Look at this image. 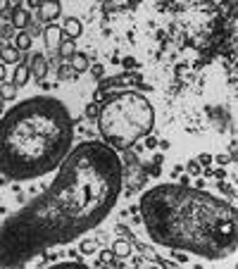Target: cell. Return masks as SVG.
Masks as SVG:
<instances>
[{
  "instance_id": "12",
  "label": "cell",
  "mask_w": 238,
  "mask_h": 269,
  "mask_svg": "<svg viewBox=\"0 0 238 269\" xmlns=\"http://www.w3.org/2000/svg\"><path fill=\"white\" fill-rule=\"evenodd\" d=\"M112 253H115V257L124 260V257H129L134 253V243L126 241V238H119V241L112 243Z\"/></svg>"
},
{
  "instance_id": "7",
  "label": "cell",
  "mask_w": 238,
  "mask_h": 269,
  "mask_svg": "<svg viewBox=\"0 0 238 269\" xmlns=\"http://www.w3.org/2000/svg\"><path fill=\"white\" fill-rule=\"evenodd\" d=\"M29 72L34 76L36 81H43L48 74V60L43 53H34V55L29 57Z\"/></svg>"
},
{
  "instance_id": "3",
  "label": "cell",
  "mask_w": 238,
  "mask_h": 269,
  "mask_svg": "<svg viewBox=\"0 0 238 269\" xmlns=\"http://www.w3.org/2000/svg\"><path fill=\"white\" fill-rule=\"evenodd\" d=\"M74 143L67 105L53 96L27 98L0 119V174L31 181L60 167Z\"/></svg>"
},
{
  "instance_id": "20",
  "label": "cell",
  "mask_w": 238,
  "mask_h": 269,
  "mask_svg": "<svg viewBox=\"0 0 238 269\" xmlns=\"http://www.w3.org/2000/svg\"><path fill=\"white\" fill-rule=\"evenodd\" d=\"M100 262L102 264H119V257H115L112 250H102V253H100Z\"/></svg>"
},
{
  "instance_id": "10",
  "label": "cell",
  "mask_w": 238,
  "mask_h": 269,
  "mask_svg": "<svg viewBox=\"0 0 238 269\" xmlns=\"http://www.w3.org/2000/svg\"><path fill=\"white\" fill-rule=\"evenodd\" d=\"M29 79H31V72H29V62H24L21 60L17 67H14V76H12V83L17 86V88H21V86H27Z\"/></svg>"
},
{
  "instance_id": "6",
  "label": "cell",
  "mask_w": 238,
  "mask_h": 269,
  "mask_svg": "<svg viewBox=\"0 0 238 269\" xmlns=\"http://www.w3.org/2000/svg\"><path fill=\"white\" fill-rule=\"evenodd\" d=\"M62 27H57V24H48L46 29H43V41H46V48L50 50V53H57V48H60L62 43Z\"/></svg>"
},
{
  "instance_id": "16",
  "label": "cell",
  "mask_w": 238,
  "mask_h": 269,
  "mask_svg": "<svg viewBox=\"0 0 238 269\" xmlns=\"http://www.w3.org/2000/svg\"><path fill=\"white\" fill-rule=\"evenodd\" d=\"M31 43H34V38H31V36L27 34V31H19V34L14 36L12 46H14L17 50H21V53H24V50H29V48H31Z\"/></svg>"
},
{
  "instance_id": "29",
  "label": "cell",
  "mask_w": 238,
  "mask_h": 269,
  "mask_svg": "<svg viewBox=\"0 0 238 269\" xmlns=\"http://www.w3.org/2000/svg\"><path fill=\"white\" fill-rule=\"evenodd\" d=\"M198 162H200V165H210L212 158H210V155H200V158H198Z\"/></svg>"
},
{
  "instance_id": "17",
  "label": "cell",
  "mask_w": 238,
  "mask_h": 269,
  "mask_svg": "<svg viewBox=\"0 0 238 269\" xmlns=\"http://www.w3.org/2000/svg\"><path fill=\"white\" fill-rule=\"evenodd\" d=\"M76 76L79 74L72 69L69 62H62L60 67H57V79H60V81H76Z\"/></svg>"
},
{
  "instance_id": "28",
  "label": "cell",
  "mask_w": 238,
  "mask_h": 269,
  "mask_svg": "<svg viewBox=\"0 0 238 269\" xmlns=\"http://www.w3.org/2000/svg\"><path fill=\"white\" fill-rule=\"evenodd\" d=\"M210 174H212V176H217L219 181H222V179L226 176V172H224V169H214V172H210Z\"/></svg>"
},
{
  "instance_id": "23",
  "label": "cell",
  "mask_w": 238,
  "mask_h": 269,
  "mask_svg": "<svg viewBox=\"0 0 238 269\" xmlns=\"http://www.w3.org/2000/svg\"><path fill=\"white\" fill-rule=\"evenodd\" d=\"M186 169H188V174H193V176H196V174H200V162H198V160H188Z\"/></svg>"
},
{
  "instance_id": "11",
  "label": "cell",
  "mask_w": 238,
  "mask_h": 269,
  "mask_svg": "<svg viewBox=\"0 0 238 269\" xmlns=\"http://www.w3.org/2000/svg\"><path fill=\"white\" fill-rule=\"evenodd\" d=\"M24 57H21V50H17L14 46H3L0 50V62L3 64H19Z\"/></svg>"
},
{
  "instance_id": "24",
  "label": "cell",
  "mask_w": 238,
  "mask_h": 269,
  "mask_svg": "<svg viewBox=\"0 0 238 269\" xmlns=\"http://www.w3.org/2000/svg\"><path fill=\"white\" fill-rule=\"evenodd\" d=\"M89 69L95 79H102V74H105V67H102V64H93V67H89Z\"/></svg>"
},
{
  "instance_id": "9",
  "label": "cell",
  "mask_w": 238,
  "mask_h": 269,
  "mask_svg": "<svg viewBox=\"0 0 238 269\" xmlns=\"http://www.w3.org/2000/svg\"><path fill=\"white\" fill-rule=\"evenodd\" d=\"M10 21H12L14 29L24 31V29L29 27V21H31V12H29V10H21V7H14L12 14H10Z\"/></svg>"
},
{
  "instance_id": "1",
  "label": "cell",
  "mask_w": 238,
  "mask_h": 269,
  "mask_svg": "<svg viewBox=\"0 0 238 269\" xmlns=\"http://www.w3.org/2000/svg\"><path fill=\"white\" fill-rule=\"evenodd\" d=\"M122 158L102 141L64 155L53 184L0 224V267H24L55 245L95 229L122 195Z\"/></svg>"
},
{
  "instance_id": "27",
  "label": "cell",
  "mask_w": 238,
  "mask_h": 269,
  "mask_svg": "<svg viewBox=\"0 0 238 269\" xmlns=\"http://www.w3.org/2000/svg\"><path fill=\"white\" fill-rule=\"evenodd\" d=\"M43 5V0H27V7L29 10H38Z\"/></svg>"
},
{
  "instance_id": "31",
  "label": "cell",
  "mask_w": 238,
  "mask_h": 269,
  "mask_svg": "<svg viewBox=\"0 0 238 269\" xmlns=\"http://www.w3.org/2000/svg\"><path fill=\"white\" fill-rule=\"evenodd\" d=\"M3 105H5V100H3V98H0V115H3Z\"/></svg>"
},
{
  "instance_id": "22",
  "label": "cell",
  "mask_w": 238,
  "mask_h": 269,
  "mask_svg": "<svg viewBox=\"0 0 238 269\" xmlns=\"http://www.w3.org/2000/svg\"><path fill=\"white\" fill-rule=\"evenodd\" d=\"M83 112H86V117H89V119H98V112H100V110H98V105H95V103H89Z\"/></svg>"
},
{
  "instance_id": "15",
  "label": "cell",
  "mask_w": 238,
  "mask_h": 269,
  "mask_svg": "<svg viewBox=\"0 0 238 269\" xmlns=\"http://www.w3.org/2000/svg\"><path fill=\"white\" fill-rule=\"evenodd\" d=\"M76 53V46H74V38H64V36H62V43H60V48H57V55L62 57V60H69V57L74 55Z\"/></svg>"
},
{
  "instance_id": "14",
  "label": "cell",
  "mask_w": 238,
  "mask_h": 269,
  "mask_svg": "<svg viewBox=\"0 0 238 269\" xmlns=\"http://www.w3.org/2000/svg\"><path fill=\"white\" fill-rule=\"evenodd\" d=\"M69 64H72V69H74L76 74H83V72L91 67L89 55H86V53H74V55L69 57Z\"/></svg>"
},
{
  "instance_id": "18",
  "label": "cell",
  "mask_w": 238,
  "mask_h": 269,
  "mask_svg": "<svg viewBox=\"0 0 238 269\" xmlns=\"http://www.w3.org/2000/svg\"><path fill=\"white\" fill-rule=\"evenodd\" d=\"M0 98L3 100H14L17 98V86L12 81H0Z\"/></svg>"
},
{
  "instance_id": "8",
  "label": "cell",
  "mask_w": 238,
  "mask_h": 269,
  "mask_svg": "<svg viewBox=\"0 0 238 269\" xmlns=\"http://www.w3.org/2000/svg\"><path fill=\"white\" fill-rule=\"evenodd\" d=\"M62 14V5L57 0H43V5L38 7V21H55Z\"/></svg>"
},
{
  "instance_id": "19",
  "label": "cell",
  "mask_w": 238,
  "mask_h": 269,
  "mask_svg": "<svg viewBox=\"0 0 238 269\" xmlns=\"http://www.w3.org/2000/svg\"><path fill=\"white\" fill-rule=\"evenodd\" d=\"M115 231H117L119 236H122V238H126V241H131V243L136 241V236L131 234V229H129V227H124V224H117V227H115Z\"/></svg>"
},
{
  "instance_id": "26",
  "label": "cell",
  "mask_w": 238,
  "mask_h": 269,
  "mask_svg": "<svg viewBox=\"0 0 238 269\" xmlns=\"http://www.w3.org/2000/svg\"><path fill=\"white\" fill-rule=\"evenodd\" d=\"M214 160H217L219 165H229V162H231V160H233V155H231V152H226V155H224V152H222V155H217V158H214Z\"/></svg>"
},
{
  "instance_id": "25",
  "label": "cell",
  "mask_w": 238,
  "mask_h": 269,
  "mask_svg": "<svg viewBox=\"0 0 238 269\" xmlns=\"http://www.w3.org/2000/svg\"><path fill=\"white\" fill-rule=\"evenodd\" d=\"M219 191H222V193H226V195H229V198H233V186H229V184H224V179L219 181Z\"/></svg>"
},
{
  "instance_id": "5",
  "label": "cell",
  "mask_w": 238,
  "mask_h": 269,
  "mask_svg": "<svg viewBox=\"0 0 238 269\" xmlns=\"http://www.w3.org/2000/svg\"><path fill=\"white\" fill-rule=\"evenodd\" d=\"M150 174L148 169L138 162V158L129 150H124V160H122V184H126V193H136L138 188H143L145 179H148Z\"/></svg>"
},
{
  "instance_id": "30",
  "label": "cell",
  "mask_w": 238,
  "mask_h": 269,
  "mask_svg": "<svg viewBox=\"0 0 238 269\" xmlns=\"http://www.w3.org/2000/svg\"><path fill=\"white\" fill-rule=\"evenodd\" d=\"M5 76H7V72H5V64L0 62V81H5Z\"/></svg>"
},
{
  "instance_id": "2",
  "label": "cell",
  "mask_w": 238,
  "mask_h": 269,
  "mask_svg": "<svg viewBox=\"0 0 238 269\" xmlns=\"http://www.w3.org/2000/svg\"><path fill=\"white\" fill-rule=\"evenodd\" d=\"M141 221L157 245L205 260L236 253V210L188 184H160L141 195Z\"/></svg>"
},
{
  "instance_id": "4",
  "label": "cell",
  "mask_w": 238,
  "mask_h": 269,
  "mask_svg": "<svg viewBox=\"0 0 238 269\" xmlns=\"http://www.w3.org/2000/svg\"><path fill=\"white\" fill-rule=\"evenodd\" d=\"M155 126V110L150 100L136 91H122L98 112V131L102 143L115 150H129Z\"/></svg>"
},
{
  "instance_id": "13",
  "label": "cell",
  "mask_w": 238,
  "mask_h": 269,
  "mask_svg": "<svg viewBox=\"0 0 238 269\" xmlns=\"http://www.w3.org/2000/svg\"><path fill=\"white\" fill-rule=\"evenodd\" d=\"M81 31H83V27H81V21L76 19V17H67V19H64L62 34H67L69 38H79V36H81Z\"/></svg>"
},
{
  "instance_id": "32",
  "label": "cell",
  "mask_w": 238,
  "mask_h": 269,
  "mask_svg": "<svg viewBox=\"0 0 238 269\" xmlns=\"http://www.w3.org/2000/svg\"><path fill=\"white\" fill-rule=\"evenodd\" d=\"M0 50H3V43H0Z\"/></svg>"
},
{
  "instance_id": "21",
  "label": "cell",
  "mask_w": 238,
  "mask_h": 269,
  "mask_svg": "<svg viewBox=\"0 0 238 269\" xmlns=\"http://www.w3.org/2000/svg\"><path fill=\"white\" fill-rule=\"evenodd\" d=\"M79 253H81V255H93V253H95V243L93 241H81Z\"/></svg>"
}]
</instances>
